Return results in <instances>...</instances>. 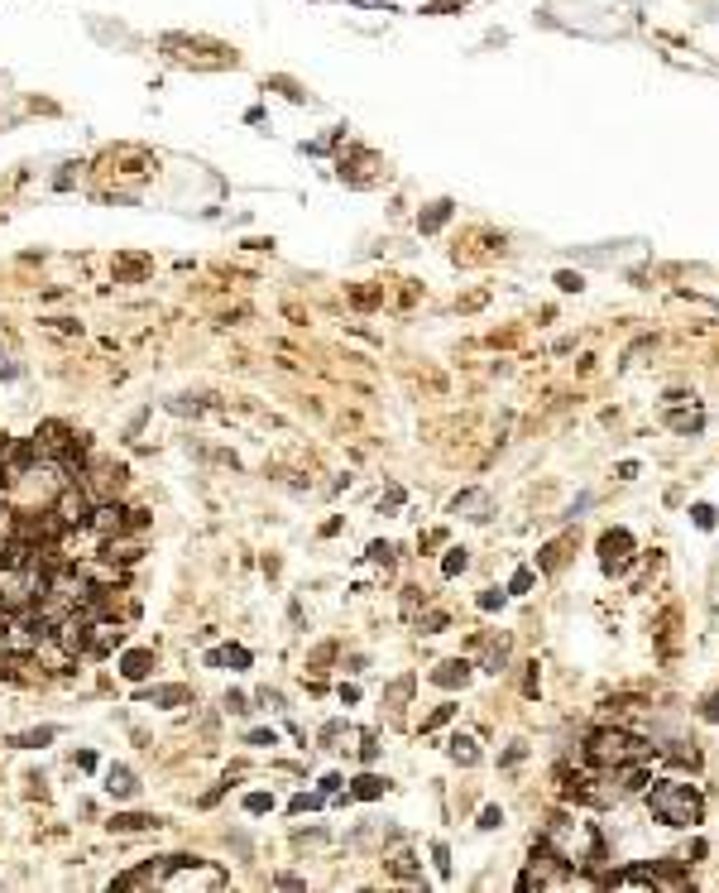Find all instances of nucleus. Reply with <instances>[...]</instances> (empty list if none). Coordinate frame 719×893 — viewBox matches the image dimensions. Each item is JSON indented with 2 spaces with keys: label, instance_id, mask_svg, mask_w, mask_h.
Here are the masks:
<instances>
[{
  "label": "nucleus",
  "instance_id": "f03ea898",
  "mask_svg": "<svg viewBox=\"0 0 719 893\" xmlns=\"http://www.w3.org/2000/svg\"><path fill=\"white\" fill-rule=\"evenodd\" d=\"M106 792H110V797H134L139 783H134L130 768H110V773H106Z\"/></svg>",
  "mask_w": 719,
  "mask_h": 893
},
{
  "label": "nucleus",
  "instance_id": "1a4fd4ad",
  "mask_svg": "<svg viewBox=\"0 0 719 893\" xmlns=\"http://www.w3.org/2000/svg\"><path fill=\"white\" fill-rule=\"evenodd\" d=\"M53 740V730H39V735H20L15 745H25V749H34V745H48Z\"/></svg>",
  "mask_w": 719,
  "mask_h": 893
},
{
  "label": "nucleus",
  "instance_id": "39448f33",
  "mask_svg": "<svg viewBox=\"0 0 719 893\" xmlns=\"http://www.w3.org/2000/svg\"><path fill=\"white\" fill-rule=\"evenodd\" d=\"M110 826L115 831H144V826H159V816H115Z\"/></svg>",
  "mask_w": 719,
  "mask_h": 893
},
{
  "label": "nucleus",
  "instance_id": "9d476101",
  "mask_svg": "<svg viewBox=\"0 0 719 893\" xmlns=\"http://www.w3.org/2000/svg\"><path fill=\"white\" fill-rule=\"evenodd\" d=\"M245 807H250V812H268V807H273V802H268L264 792H254V797H245Z\"/></svg>",
  "mask_w": 719,
  "mask_h": 893
},
{
  "label": "nucleus",
  "instance_id": "4468645a",
  "mask_svg": "<svg viewBox=\"0 0 719 893\" xmlns=\"http://www.w3.org/2000/svg\"><path fill=\"white\" fill-rule=\"evenodd\" d=\"M705 716H710V721H719V697L710 702V711H705Z\"/></svg>",
  "mask_w": 719,
  "mask_h": 893
},
{
  "label": "nucleus",
  "instance_id": "9b49d317",
  "mask_svg": "<svg viewBox=\"0 0 719 893\" xmlns=\"http://www.w3.org/2000/svg\"><path fill=\"white\" fill-rule=\"evenodd\" d=\"M695 524H700V528H710V524H715V509H710V505H700V509H695Z\"/></svg>",
  "mask_w": 719,
  "mask_h": 893
},
{
  "label": "nucleus",
  "instance_id": "20e7f679",
  "mask_svg": "<svg viewBox=\"0 0 719 893\" xmlns=\"http://www.w3.org/2000/svg\"><path fill=\"white\" fill-rule=\"evenodd\" d=\"M432 677H436L441 687H455V682H465V677H470V663H455V658H451V663H441Z\"/></svg>",
  "mask_w": 719,
  "mask_h": 893
},
{
  "label": "nucleus",
  "instance_id": "f257e3e1",
  "mask_svg": "<svg viewBox=\"0 0 719 893\" xmlns=\"http://www.w3.org/2000/svg\"><path fill=\"white\" fill-rule=\"evenodd\" d=\"M647 807L662 816L666 826H695L700 812H705V802H700V792L691 783H657L647 792Z\"/></svg>",
  "mask_w": 719,
  "mask_h": 893
},
{
  "label": "nucleus",
  "instance_id": "ddd939ff",
  "mask_svg": "<svg viewBox=\"0 0 719 893\" xmlns=\"http://www.w3.org/2000/svg\"><path fill=\"white\" fill-rule=\"evenodd\" d=\"M557 284H561V289H566V293H576V289H581V274H561Z\"/></svg>",
  "mask_w": 719,
  "mask_h": 893
},
{
  "label": "nucleus",
  "instance_id": "0eeeda50",
  "mask_svg": "<svg viewBox=\"0 0 719 893\" xmlns=\"http://www.w3.org/2000/svg\"><path fill=\"white\" fill-rule=\"evenodd\" d=\"M451 754L460 759V764H475V740H465V735H460V740L451 745Z\"/></svg>",
  "mask_w": 719,
  "mask_h": 893
},
{
  "label": "nucleus",
  "instance_id": "6e6552de",
  "mask_svg": "<svg viewBox=\"0 0 719 893\" xmlns=\"http://www.w3.org/2000/svg\"><path fill=\"white\" fill-rule=\"evenodd\" d=\"M379 792H384L379 778H360V783H355V797H379Z\"/></svg>",
  "mask_w": 719,
  "mask_h": 893
},
{
  "label": "nucleus",
  "instance_id": "423d86ee",
  "mask_svg": "<svg viewBox=\"0 0 719 893\" xmlns=\"http://www.w3.org/2000/svg\"><path fill=\"white\" fill-rule=\"evenodd\" d=\"M149 702H163V706H178V702H187V692H183V687H154V692H149Z\"/></svg>",
  "mask_w": 719,
  "mask_h": 893
},
{
  "label": "nucleus",
  "instance_id": "7ed1b4c3",
  "mask_svg": "<svg viewBox=\"0 0 719 893\" xmlns=\"http://www.w3.org/2000/svg\"><path fill=\"white\" fill-rule=\"evenodd\" d=\"M120 673H125V677H134V682H139V677H149V673H154V653H125Z\"/></svg>",
  "mask_w": 719,
  "mask_h": 893
},
{
  "label": "nucleus",
  "instance_id": "f8f14e48",
  "mask_svg": "<svg viewBox=\"0 0 719 893\" xmlns=\"http://www.w3.org/2000/svg\"><path fill=\"white\" fill-rule=\"evenodd\" d=\"M460 567H465V552H451V557H446V576H455Z\"/></svg>",
  "mask_w": 719,
  "mask_h": 893
}]
</instances>
